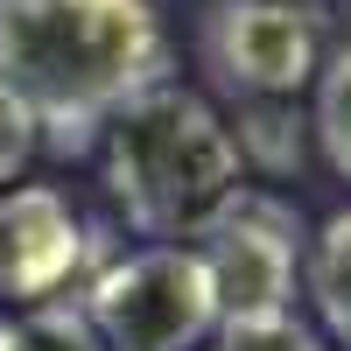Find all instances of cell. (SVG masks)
<instances>
[{"instance_id": "2", "label": "cell", "mask_w": 351, "mask_h": 351, "mask_svg": "<svg viewBox=\"0 0 351 351\" xmlns=\"http://www.w3.org/2000/svg\"><path fill=\"white\" fill-rule=\"evenodd\" d=\"M106 190L134 232H148L155 246H183L246 190V162L232 148L225 112L162 77L106 120Z\"/></svg>"}, {"instance_id": "8", "label": "cell", "mask_w": 351, "mask_h": 351, "mask_svg": "<svg viewBox=\"0 0 351 351\" xmlns=\"http://www.w3.org/2000/svg\"><path fill=\"white\" fill-rule=\"evenodd\" d=\"M232 148H239V162L253 169H274L288 176L302 162V112H288V99H260L239 112V134H232Z\"/></svg>"}, {"instance_id": "10", "label": "cell", "mask_w": 351, "mask_h": 351, "mask_svg": "<svg viewBox=\"0 0 351 351\" xmlns=\"http://www.w3.org/2000/svg\"><path fill=\"white\" fill-rule=\"evenodd\" d=\"M309 134L324 148L330 176L351 183V49H337L324 71H316V112H309Z\"/></svg>"}, {"instance_id": "11", "label": "cell", "mask_w": 351, "mask_h": 351, "mask_svg": "<svg viewBox=\"0 0 351 351\" xmlns=\"http://www.w3.org/2000/svg\"><path fill=\"white\" fill-rule=\"evenodd\" d=\"M204 351H324V337L288 309V316H253V324H218Z\"/></svg>"}, {"instance_id": "1", "label": "cell", "mask_w": 351, "mask_h": 351, "mask_svg": "<svg viewBox=\"0 0 351 351\" xmlns=\"http://www.w3.org/2000/svg\"><path fill=\"white\" fill-rule=\"evenodd\" d=\"M162 64L155 0H0V84L28 106L36 141L64 155L162 84Z\"/></svg>"}, {"instance_id": "9", "label": "cell", "mask_w": 351, "mask_h": 351, "mask_svg": "<svg viewBox=\"0 0 351 351\" xmlns=\"http://www.w3.org/2000/svg\"><path fill=\"white\" fill-rule=\"evenodd\" d=\"M0 351H106L77 302H36L0 324Z\"/></svg>"}, {"instance_id": "7", "label": "cell", "mask_w": 351, "mask_h": 351, "mask_svg": "<svg viewBox=\"0 0 351 351\" xmlns=\"http://www.w3.org/2000/svg\"><path fill=\"white\" fill-rule=\"evenodd\" d=\"M302 281H309V302H316L324 337H337V344L351 351V204H344V211H330L324 232L309 239Z\"/></svg>"}, {"instance_id": "12", "label": "cell", "mask_w": 351, "mask_h": 351, "mask_svg": "<svg viewBox=\"0 0 351 351\" xmlns=\"http://www.w3.org/2000/svg\"><path fill=\"white\" fill-rule=\"evenodd\" d=\"M28 155H36V120H28V106L8 92V84H0V190L21 183Z\"/></svg>"}, {"instance_id": "3", "label": "cell", "mask_w": 351, "mask_h": 351, "mask_svg": "<svg viewBox=\"0 0 351 351\" xmlns=\"http://www.w3.org/2000/svg\"><path fill=\"white\" fill-rule=\"evenodd\" d=\"M84 324L106 351H197L218 337V288L197 246H141L92 274Z\"/></svg>"}, {"instance_id": "5", "label": "cell", "mask_w": 351, "mask_h": 351, "mask_svg": "<svg viewBox=\"0 0 351 351\" xmlns=\"http://www.w3.org/2000/svg\"><path fill=\"white\" fill-rule=\"evenodd\" d=\"M204 64L225 92H239L246 106L260 99H295L302 84L324 71V36L316 14L295 0H218L204 14Z\"/></svg>"}, {"instance_id": "4", "label": "cell", "mask_w": 351, "mask_h": 351, "mask_svg": "<svg viewBox=\"0 0 351 351\" xmlns=\"http://www.w3.org/2000/svg\"><path fill=\"white\" fill-rule=\"evenodd\" d=\"M197 239H204L197 253H204V267H211L225 324H253V316H288L295 309L302 225H295L288 204L260 197V190H239Z\"/></svg>"}, {"instance_id": "6", "label": "cell", "mask_w": 351, "mask_h": 351, "mask_svg": "<svg viewBox=\"0 0 351 351\" xmlns=\"http://www.w3.org/2000/svg\"><path fill=\"white\" fill-rule=\"evenodd\" d=\"M84 218L64 190L14 183L0 190V302L36 309L84 267Z\"/></svg>"}]
</instances>
